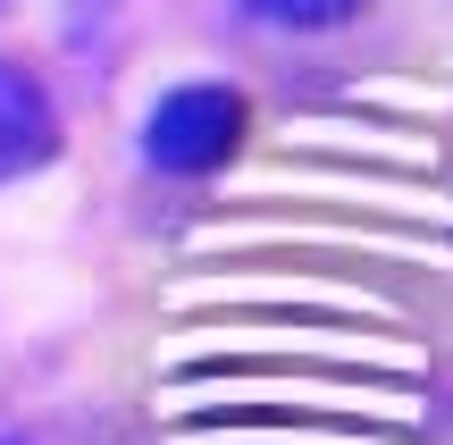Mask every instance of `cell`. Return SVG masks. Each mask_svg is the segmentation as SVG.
<instances>
[{
    "mask_svg": "<svg viewBox=\"0 0 453 445\" xmlns=\"http://www.w3.org/2000/svg\"><path fill=\"white\" fill-rule=\"evenodd\" d=\"M243 127H252V110H243L235 84H177L143 118V160L168 168V177H211V168L235 160Z\"/></svg>",
    "mask_w": 453,
    "mask_h": 445,
    "instance_id": "cell-1",
    "label": "cell"
},
{
    "mask_svg": "<svg viewBox=\"0 0 453 445\" xmlns=\"http://www.w3.org/2000/svg\"><path fill=\"white\" fill-rule=\"evenodd\" d=\"M59 160V101L26 59H0V185Z\"/></svg>",
    "mask_w": 453,
    "mask_h": 445,
    "instance_id": "cell-2",
    "label": "cell"
},
{
    "mask_svg": "<svg viewBox=\"0 0 453 445\" xmlns=\"http://www.w3.org/2000/svg\"><path fill=\"white\" fill-rule=\"evenodd\" d=\"M243 17H260L277 34H327L344 17H361V0H243Z\"/></svg>",
    "mask_w": 453,
    "mask_h": 445,
    "instance_id": "cell-3",
    "label": "cell"
},
{
    "mask_svg": "<svg viewBox=\"0 0 453 445\" xmlns=\"http://www.w3.org/2000/svg\"><path fill=\"white\" fill-rule=\"evenodd\" d=\"M0 445H17V437H0Z\"/></svg>",
    "mask_w": 453,
    "mask_h": 445,
    "instance_id": "cell-4",
    "label": "cell"
},
{
    "mask_svg": "<svg viewBox=\"0 0 453 445\" xmlns=\"http://www.w3.org/2000/svg\"><path fill=\"white\" fill-rule=\"evenodd\" d=\"M0 9H9V0H0Z\"/></svg>",
    "mask_w": 453,
    "mask_h": 445,
    "instance_id": "cell-5",
    "label": "cell"
}]
</instances>
